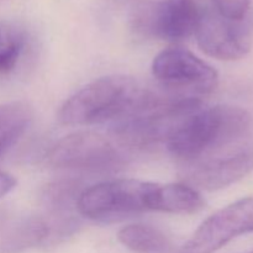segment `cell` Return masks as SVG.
<instances>
[{
	"label": "cell",
	"instance_id": "cell-6",
	"mask_svg": "<svg viewBox=\"0 0 253 253\" xmlns=\"http://www.w3.org/2000/svg\"><path fill=\"white\" fill-rule=\"evenodd\" d=\"M185 184L203 190L226 188L253 170V142L241 143L217 155L182 165Z\"/></svg>",
	"mask_w": 253,
	"mask_h": 253
},
{
	"label": "cell",
	"instance_id": "cell-7",
	"mask_svg": "<svg viewBox=\"0 0 253 253\" xmlns=\"http://www.w3.org/2000/svg\"><path fill=\"white\" fill-rule=\"evenodd\" d=\"M152 74L165 86L194 94H209L219 83L217 72L188 49L174 47L152 62Z\"/></svg>",
	"mask_w": 253,
	"mask_h": 253
},
{
	"label": "cell",
	"instance_id": "cell-14",
	"mask_svg": "<svg viewBox=\"0 0 253 253\" xmlns=\"http://www.w3.org/2000/svg\"><path fill=\"white\" fill-rule=\"evenodd\" d=\"M118 239L135 253H167L170 249L169 239L151 225H127L119 231Z\"/></svg>",
	"mask_w": 253,
	"mask_h": 253
},
{
	"label": "cell",
	"instance_id": "cell-15",
	"mask_svg": "<svg viewBox=\"0 0 253 253\" xmlns=\"http://www.w3.org/2000/svg\"><path fill=\"white\" fill-rule=\"evenodd\" d=\"M25 47V35L10 22L0 21V74L16 67Z\"/></svg>",
	"mask_w": 253,
	"mask_h": 253
},
{
	"label": "cell",
	"instance_id": "cell-13",
	"mask_svg": "<svg viewBox=\"0 0 253 253\" xmlns=\"http://www.w3.org/2000/svg\"><path fill=\"white\" fill-rule=\"evenodd\" d=\"M32 109L24 101L0 105V157L19 141L32 120Z\"/></svg>",
	"mask_w": 253,
	"mask_h": 253
},
{
	"label": "cell",
	"instance_id": "cell-17",
	"mask_svg": "<svg viewBox=\"0 0 253 253\" xmlns=\"http://www.w3.org/2000/svg\"><path fill=\"white\" fill-rule=\"evenodd\" d=\"M15 187H16V179L9 173L0 172V199L9 194Z\"/></svg>",
	"mask_w": 253,
	"mask_h": 253
},
{
	"label": "cell",
	"instance_id": "cell-3",
	"mask_svg": "<svg viewBox=\"0 0 253 253\" xmlns=\"http://www.w3.org/2000/svg\"><path fill=\"white\" fill-rule=\"evenodd\" d=\"M158 185L126 178L98 183L82 190L77 203L78 212L99 222H116L156 211Z\"/></svg>",
	"mask_w": 253,
	"mask_h": 253
},
{
	"label": "cell",
	"instance_id": "cell-12",
	"mask_svg": "<svg viewBox=\"0 0 253 253\" xmlns=\"http://www.w3.org/2000/svg\"><path fill=\"white\" fill-rule=\"evenodd\" d=\"M205 200L195 188L188 184L158 185L156 211L190 215L204 209Z\"/></svg>",
	"mask_w": 253,
	"mask_h": 253
},
{
	"label": "cell",
	"instance_id": "cell-5",
	"mask_svg": "<svg viewBox=\"0 0 253 253\" xmlns=\"http://www.w3.org/2000/svg\"><path fill=\"white\" fill-rule=\"evenodd\" d=\"M46 162L58 169L105 173L123 167L126 158L120 147L100 133L79 131L57 141Z\"/></svg>",
	"mask_w": 253,
	"mask_h": 253
},
{
	"label": "cell",
	"instance_id": "cell-9",
	"mask_svg": "<svg viewBox=\"0 0 253 253\" xmlns=\"http://www.w3.org/2000/svg\"><path fill=\"white\" fill-rule=\"evenodd\" d=\"M194 34L200 49L220 61H237L251 49V35L244 21L227 19L214 6L199 10Z\"/></svg>",
	"mask_w": 253,
	"mask_h": 253
},
{
	"label": "cell",
	"instance_id": "cell-11",
	"mask_svg": "<svg viewBox=\"0 0 253 253\" xmlns=\"http://www.w3.org/2000/svg\"><path fill=\"white\" fill-rule=\"evenodd\" d=\"M49 245V227L43 216L6 214L0 217V253H21Z\"/></svg>",
	"mask_w": 253,
	"mask_h": 253
},
{
	"label": "cell",
	"instance_id": "cell-16",
	"mask_svg": "<svg viewBox=\"0 0 253 253\" xmlns=\"http://www.w3.org/2000/svg\"><path fill=\"white\" fill-rule=\"evenodd\" d=\"M214 7L230 20L244 21L250 9V0H212Z\"/></svg>",
	"mask_w": 253,
	"mask_h": 253
},
{
	"label": "cell",
	"instance_id": "cell-4",
	"mask_svg": "<svg viewBox=\"0 0 253 253\" xmlns=\"http://www.w3.org/2000/svg\"><path fill=\"white\" fill-rule=\"evenodd\" d=\"M125 7L140 34L180 41L194 34L199 7L194 0H115Z\"/></svg>",
	"mask_w": 253,
	"mask_h": 253
},
{
	"label": "cell",
	"instance_id": "cell-1",
	"mask_svg": "<svg viewBox=\"0 0 253 253\" xmlns=\"http://www.w3.org/2000/svg\"><path fill=\"white\" fill-rule=\"evenodd\" d=\"M160 99L131 77H103L82 88L62 105L59 121L73 126L116 124L150 110Z\"/></svg>",
	"mask_w": 253,
	"mask_h": 253
},
{
	"label": "cell",
	"instance_id": "cell-2",
	"mask_svg": "<svg viewBox=\"0 0 253 253\" xmlns=\"http://www.w3.org/2000/svg\"><path fill=\"white\" fill-rule=\"evenodd\" d=\"M251 115L239 106L200 108L178 124L165 146L187 165L251 141Z\"/></svg>",
	"mask_w": 253,
	"mask_h": 253
},
{
	"label": "cell",
	"instance_id": "cell-8",
	"mask_svg": "<svg viewBox=\"0 0 253 253\" xmlns=\"http://www.w3.org/2000/svg\"><path fill=\"white\" fill-rule=\"evenodd\" d=\"M250 232H253V197L237 200L208 217L179 253H214Z\"/></svg>",
	"mask_w": 253,
	"mask_h": 253
},
{
	"label": "cell",
	"instance_id": "cell-10",
	"mask_svg": "<svg viewBox=\"0 0 253 253\" xmlns=\"http://www.w3.org/2000/svg\"><path fill=\"white\" fill-rule=\"evenodd\" d=\"M82 190L71 180L56 182L48 185L42 195L46 209L43 217L49 227V244L62 241L76 231L78 221L74 211H78L77 203Z\"/></svg>",
	"mask_w": 253,
	"mask_h": 253
}]
</instances>
